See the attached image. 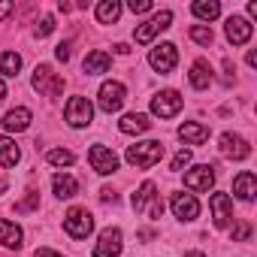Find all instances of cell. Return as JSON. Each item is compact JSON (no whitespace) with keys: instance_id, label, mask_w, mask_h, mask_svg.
Returning a JSON list of instances; mask_svg holds the SVG:
<instances>
[{"instance_id":"1","label":"cell","mask_w":257,"mask_h":257,"mask_svg":"<svg viewBox=\"0 0 257 257\" xmlns=\"http://www.w3.org/2000/svg\"><path fill=\"white\" fill-rule=\"evenodd\" d=\"M124 158H127V164L137 167V170H152L155 164H161V158H164V146H161L158 140H146V143L131 146Z\"/></svg>"},{"instance_id":"2","label":"cell","mask_w":257,"mask_h":257,"mask_svg":"<svg viewBox=\"0 0 257 257\" xmlns=\"http://www.w3.org/2000/svg\"><path fill=\"white\" fill-rule=\"evenodd\" d=\"M124 100H127V88L121 85V82H103L100 85V91H97V106L106 112V115H112V112H118L121 106H124Z\"/></svg>"},{"instance_id":"3","label":"cell","mask_w":257,"mask_h":257,"mask_svg":"<svg viewBox=\"0 0 257 257\" xmlns=\"http://www.w3.org/2000/svg\"><path fill=\"white\" fill-rule=\"evenodd\" d=\"M131 206H134V212H146V206H149V215H152V218H161V215H164V203H161V197H158L155 182H143L140 191L134 194Z\"/></svg>"},{"instance_id":"4","label":"cell","mask_w":257,"mask_h":257,"mask_svg":"<svg viewBox=\"0 0 257 257\" xmlns=\"http://www.w3.org/2000/svg\"><path fill=\"white\" fill-rule=\"evenodd\" d=\"M64 230L73 236V239H85L91 230H94V215L82 206H73L67 215H64Z\"/></svg>"},{"instance_id":"5","label":"cell","mask_w":257,"mask_h":257,"mask_svg":"<svg viewBox=\"0 0 257 257\" xmlns=\"http://www.w3.org/2000/svg\"><path fill=\"white\" fill-rule=\"evenodd\" d=\"M64 118H67V124L70 127H88L91 124V118H94V106H91V100L88 97H70V103H67V109H64Z\"/></svg>"},{"instance_id":"6","label":"cell","mask_w":257,"mask_h":257,"mask_svg":"<svg viewBox=\"0 0 257 257\" xmlns=\"http://www.w3.org/2000/svg\"><path fill=\"white\" fill-rule=\"evenodd\" d=\"M182 103H185L182 94L173 91V88H167V91H161V94L152 97V115H158V118H173V115L182 112Z\"/></svg>"},{"instance_id":"7","label":"cell","mask_w":257,"mask_h":257,"mask_svg":"<svg viewBox=\"0 0 257 257\" xmlns=\"http://www.w3.org/2000/svg\"><path fill=\"white\" fill-rule=\"evenodd\" d=\"M170 25H173V13H170V10H161V13H158V16H152L146 25H140L134 37H137V43H140V46H146V43H152L161 31H167Z\"/></svg>"},{"instance_id":"8","label":"cell","mask_w":257,"mask_h":257,"mask_svg":"<svg viewBox=\"0 0 257 257\" xmlns=\"http://www.w3.org/2000/svg\"><path fill=\"white\" fill-rule=\"evenodd\" d=\"M149 64H152L155 73H173L176 64H179V52H176V46H173V43H161V46H155V49L149 52Z\"/></svg>"},{"instance_id":"9","label":"cell","mask_w":257,"mask_h":257,"mask_svg":"<svg viewBox=\"0 0 257 257\" xmlns=\"http://www.w3.org/2000/svg\"><path fill=\"white\" fill-rule=\"evenodd\" d=\"M88 164L94 167V173L112 176V173L118 170V155H115L112 149H106V146H91V149H88Z\"/></svg>"},{"instance_id":"10","label":"cell","mask_w":257,"mask_h":257,"mask_svg":"<svg viewBox=\"0 0 257 257\" xmlns=\"http://www.w3.org/2000/svg\"><path fill=\"white\" fill-rule=\"evenodd\" d=\"M34 88H37L40 94H46V97H58V94L64 91V79H58L49 64H40V67L34 70Z\"/></svg>"},{"instance_id":"11","label":"cell","mask_w":257,"mask_h":257,"mask_svg":"<svg viewBox=\"0 0 257 257\" xmlns=\"http://www.w3.org/2000/svg\"><path fill=\"white\" fill-rule=\"evenodd\" d=\"M209 209H212V221H215V227H230V221H233V200L227 197V194H212L209 197Z\"/></svg>"},{"instance_id":"12","label":"cell","mask_w":257,"mask_h":257,"mask_svg":"<svg viewBox=\"0 0 257 257\" xmlns=\"http://www.w3.org/2000/svg\"><path fill=\"white\" fill-rule=\"evenodd\" d=\"M118 254H121V230L106 227L94 245V257H118Z\"/></svg>"},{"instance_id":"13","label":"cell","mask_w":257,"mask_h":257,"mask_svg":"<svg viewBox=\"0 0 257 257\" xmlns=\"http://www.w3.org/2000/svg\"><path fill=\"white\" fill-rule=\"evenodd\" d=\"M224 34H227V40H230L233 46H245V43L251 40L254 28H251L248 19H242V16H230L227 25H224Z\"/></svg>"},{"instance_id":"14","label":"cell","mask_w":257,"mask_h":257,"mask_svg":"<svg viewBox=\"0 0 257 257\" xmlns=\"http://www.w3.org/2000/svg\"><path fill=\"white\" fill-rule=\"evenodd\" d=\"M221 155L230 158V161H245L251 155V146L239 137V134H221Z\"/></svg>"},{"instance_id":"15","label":"cell","mask_w":257,"mask_h":257,"mask_svg":"<svg viewBox=\"0 0 257 257\" xmlns=\"http://www.w3.org/2000/svg\"><path fill=\"white\" fill-rule=\"evenodd\" d=\"M170 206H173V215L179 218V221H194L197 215H200V203H197V197L194 194H173V200H170Z\"/></svg>"},{"instance_id":"16","label":"cell","mask_w":257,"mask_h":257,"mask_svg":"<svg viewBox=\"0 0 257 257\" xmlns=\"http://www.w3.org/2000/svg\"><path fill=\"white\" fill-rule=\"evenodd\" d=\"M212 185H215V170L209 164H200L185 173V188H191V191H209Z\"/></svg>"},{"instance_id":"17","label":"cell","mask_w":257,"mask_h":257,"mask_svg":"<svg viewBox=\"0 0 257 257\" xmlns=\"http://www.w3.org/2000/svg\"><path fill=\"white\" fill-rule=\"evenodd\" d=\"M31 109L28 106H16V109H10L7 115H4V127L10 134H22V131H28L31 127Z\"/></svg>"},{"instance_id":"18","label":"cell","mask_w":257,"mask_h":257,"mask_svg":"<svg viewBox=\"0 0 257 257\" xmlns=\"http://www.w3.org/2000/svg\"><path fill=\"white\" fill-rule=\"evenodd\" d=\"M152 127V121H149V115H143V112H131V115H124L121 121H118V131L121 134H127V137H140V134H146Z\"/></svg>"},{"instance_id":"19","label":"cell","mask_w":257,"mask_h":257,"mask_svg":"<svg viewBox=\"0 0 257 257\" xmlns=\"http://www.w3.org/2000/svg\"><path fill=\"white\" fill-rule=\"evenodd\" d=\"M179 140H182L185 146H203V143L209 140V127H206V124H197V121H185V124L179 127Z\"/></svg>"},{"instance_id":"20","label":"cell","mask_w":257,"mask_h":257,"mask_svg":"<svg viewBox=\"0 0 257 257\" xmlns=\"http://www.w3.org/2000/svg\"><path fill=\"white\" fill-rule=\"evenodd\" d=\"M233 194L242 200V203H251L254 200V194H257V179H254V173H239L236 179H233Z\"/></svg>"},{"instance_id":"21","label":"cell","mask_w":257,"mask_h":257,"mask_svg":"<svg viewBox=\"0 0 257 257\" xmlns=\"http://www.w3.org/2000/svg\"><path fill=\"white\" fill-rule=\"evenodd\" d=\"M52 191H55V197H61V200H73V197L79 194V182H76L73 176H67V173H55V176H52Z\"/></svg>"},{"instance_id":"22","label":"cell","mask_w":257,"mask_h":257,"mask_svg":"<svg viewBox=\"0 0 257 257\" xmlns=\"http://www.w3.org/2000/svg\"><path fill=\"white\" fill-rule=\"evenodd\" d=\"M109 67H112V55H109V52H100V49L91 52V55L82 61V70H85L88 76H100V73H106Z\"/></svg>"},{"instance_id":"23","label":"cell","mask_w":257,"mask_h":257,"mask_svg":"<svg viewBox=\"0 0 257 257\" xmlns=\"http://www.w3.org/2000/svg\"><path fill=\"white\" fill-rule=\"evenodd\" d=\"M22 239H25V233H22V227L19 224H13V221H0V242H4L7 248H22Z\"/></svg>"},{"instance_id":"24","label":"cell","mask_w":257,"mask_h":257,"mask_svg":"<svg viewBox=\"0 0 257 257\" xmlns=\"http://www.w3.org/2000/svg\"><path fill=\"white\" fill-rule=\"evenodd\" d=\"M191 85L197 88V91H206L209 85H212V67L206 64V61H197L194 67H191Z\"/></svg>"},{"instance_id":"25","label":"cell","mask_w":257,"mask_h":257,"mask_svg":"<svg viewBox=\"0 0 257 257\" xmlns=\"http://www.w3.org/2000/svg\"><path fill=\"white\" fill-rule=\"evenodd\" d=\"M191 13L200 19V22H215L221 16V4L218 0H197V4L191 7Z\"/></svg>"},{"instance_id":"26","label":"cell","mask_w":257,"mask_h":257,"mask_svg":"<svg viewBox=\"0 0 257 257\" xmlns=\"http://www.w3.org/2000/svg\"><path fill=\"white\" fill-rule=\"evenodd\" d=\"M118 16H121L118 0H100L97 4V22L100 25H112V22H118Z\"/></svg>"},{"instance_id":"27","label":"cell","mask_w":257,"mask_h":257,"mask_svg":"<svg viewBox=\"0 0 257 257\" xmlns=\"http://www.w3.org/2000/svg\"><path fill=\"white\" fill-rule=\"evenodd\" d=\"M19 158H22V152H19L16 140L0 137V164H4V167H16V164H19Z\"/></svg>"},{"instance_id":"28","label":"cell","mask_w":257,"mask_h":257,"mask_svg":"<svg viewBox=\"0 0 257 257\" xmlns=\"http://www.w3.org/2000/svg\"><path fill=\"white\" fill-rule=\"evenodd\" d=\"M19 70H22V55H16V52H4L0 55V73L4 76H19Z\"/></svg>"},{"instance_id":"29","label":"cell","mask_w":257,"mask_h":257,"mask_svg":"<svg viewBox=\"0 0 257 257\" xmlns=\"http://www.w3.org/2000/svg\"><path fill=\"white\" fill-rule=\"evenodd\" d=\"M46 161H49L52 167H73V164H76V155L67 152V149H52V152L46 155Z\"/></svg>"},{"instance_id":"30","label":"cell","mask_w":257,"mask_h":257,"mask_svg":"<svg viewBox=\"0 0 257 257\" xmlns=\"http://www.w3.org/2000/svg\"><path fill=\"white\" fill-rule=\"evenodd\" d=\"M191 40L200 43V46H212L215 34H212V28H206V25H194V28H191Z\"/></svg>"},{"instance_id":"31","label":"cell","mask_w":257,"mask_h":257,"mask_svg":"<svg viewBox=\"0 0 257 257\" xmlns=\"http://www.w3.org/2000/svg\"><path fill=\"white\" fill-rule=\"evenodd\" d=\"M188 164H191V149H182V152H179V155L173 158V164H170V170H173V173H182V170H185Z\"/></svg>"},{"instance_id":"32","label":"cell","mask_w":257,"mask_h":257,"mask_svg":"<svg viewBox=\"0 0 257 257\" xmlns=\"http://www.w3.org/2000/svg\"><path fill=\"white\" fill-rule=\"evenodd\" d=\"M52 31H55V19H52V16H43V19L37 22V31H34V34L43 40V37H49Z\"/></svg>"},{"instance_id":"33","label":"cell","mask_w":257,"mask_h":257,"mask_svg":"<svg viewBox=\"0 0 257 257\" xmlns=\"http://www.w3.org/2000/svg\"><path fill=\"white\" fill-rule=\"evenodd\" d=\"M245 239H251V224H236L233 227V242H245Z\"/></svg>"},{"instance_id":"34","label":"cell","mask_w":257,"mask_h":257,"mask_svg":"<svg viewBox=\"0 0 257 257\" xmlns=\"http://www.w3.org/2000/svg\"><path fill=\"white\" fill-rule=\"evenodd\" d=\"M127 10H131L134 16H143V13L152 10V0H131V4H127Z\"/></svg>"},{"instance_id":"35","label":"cell","mask_w":257,"mask_h":257,"mask_svg":"<svg viewBox=\"0 0 257 257\" xmlns=\"http://www.w3.org/2000/svg\"><path fill=\"white\" fill-rule=\"evenodd\" d=\"M55 58H58V61H70V43H61V46L55 49Z\"/></svg>"},{"instance_id":"36","label":"cell","mask_w":257,"mask_h":257,"mask_svg":"<svg viewBox=\"0 0 257 257\" xmlns=\"http://www.w3.org/2000/svg\"><path fill=\"white\" fill-rule=\"evenodd\" d=\"M37 197H40V194H31V197H28L25 203H19V209H22V212H28V209H34V206H37Z\"/></svg>"},{"instance_id":"37","label":"cell","mask_w":257,"mask_h":257,"mask_svg":"<svg viewBox=\"0 0 257 257\" xmlns=\"http://www.w3.org/2000/svg\"><path fill=\"white\" fill-rule=\"evenodd\" d=\"M34 257H64V254H58V251H52V248H37Z\"/></svg>"},{"instance_id":"38","label":"cell","mask_w":257,"mask_h":257,"mask_svg":"<svg viewBox=\"0 0 257 257\" xmlns=\"http://www.w3.org/2000/svg\"><path fill=\"white\" fill-rule=\"evenodd\" d=\"M13 13V4H10V0H0V19H7Z\"/></svg>"},{"instance_id":"39","label":"cell","mask_w":257,"mask_h":257,"mask_svg":"<svg viewBox=\"0 0 257 257\" xmlns=\"http://www.w3.org/2000/svg\"><path fill=\"white\" fill-rule=\"evenodd\" d=\"M115 52H118V55H127V52H131V46H127V43H118Z\"/></svg>"},{"instance_id":"40","label":"cell","mask_w":257,"mask_h":257,"mask_svg":"<svg viewBox=\"0 0 257 257\" xmlns=\"http://www.w3.org/2000/svg\"><path fill=\"white\" fill-rule=\"evenodd\" d=\"M248 67H257V52H254V49L248 52Z\"/></svg>"},{"instance_id":"41","label":"cell","mask_w":257,"mask_h":257,"mask_svg":"<svg viewBox=\"0 0 257 257\" xmlns=\"http://www.w3.org/2000/svg\"><path fill=\"white\" fill-rule=\"evenodd\" d=\"M7 100V85H4V79H0V103Z\"/></svg>"},{"instance_id":"42","label":"cell","mask_w":257,"mask_h":257,"mask_svg":"<svg viewBox=\"0 0 257 257\" xmlns=\"http://www.w3.org/2000/svg\"><path fill=\"white\" fill-rule=\"evenodd\" d=\"M185 257H206V254H203V251H188Z\"/></svg>"}]
</instances>
